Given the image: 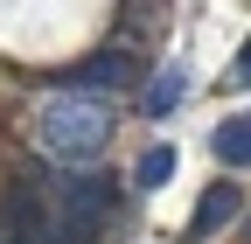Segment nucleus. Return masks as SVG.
Listing matches in <instances>:
<instances>
[{"label":"nucleus","mask_w":251,"mask_h":244,"mask_svg":"<svg viewBox=\"0 0 251 244\" xmlns=\"http://www.w3.org/2000/svg\"><path fill=\"white\" fill-rule=\"evenodd\" d=\"M105 140H112V105L98 91H56L42 105V154H56L63 168H84Z\"/></svg>","instance_id":"f257e3e1"},{"label":"nucleus","mask_w":251,"mask_h":244,"mask_svg":"<svg viewBox=\"0 0 251 244\" xmlns=\"http://www.w3.org/2000/svg\"><path fill=\"white\" fill-rule=\"evenodd\" d=\"M105 209H112V189H105L98 174L70 181L63 202H56V230H63V244H91V237L105 230Z\"/></svg>","instance_id":"f03ea898"},{"label":"nucleus","mask_w":251,"mask_h":244,"mask_svg":"<svg viewBox=\"0 0 251 244\" xmlns=\"http://www.w3.org/2000/svg\"><path fill=\"white\" fill-rule=\"evenodd\" d=\"M237 217V189H230V181H209V189L196 195V217H188V237H216V230H224Z\"/></svg>","instance_id":"7ed1b4c3"},{"label":"nucleus","mask_w":251,"mask_h":244,"mask_svg":"<svg viewBox=\"0 0 251 244\" xmlns=\"http://www.w3.org/2000/svg\"><path fill=\"white\" fill-rule=\"evenodd\" d=\"M14 244H63V230H56V217H49V202L14 195Z\"/></svg>","instance_id":"20e7f679"},{"label":"nucleus","mask_w":251,"mask_h":244,"mask_svg":"<svg viewBox=\"0 0 251 244\" xmlns=\"http://www.w3.org/2000/svg\"><path fill=\"white\" fill-rule=\"evenodd\" d=\"M126 77H133V56H126V49H105V56H91V63L77 70V91H112Z\"/></svg>","instance_id":"39448f33"},{"label":"nucleus","mask_w":251,"mask_h":244,"mask_svg":"<svg viewBox=\"0 0 251 244\" xmlns=\"http://www.w3.org/2000/svg\"><path fill=\"white\" fill-rule=\"evenodd\" d=\"M209 146H216V161H230V168H251V119H224Z\"/></svg>","instance_id":"423d86ee"},{"label":"nucleus","mask_w":251,"mask_h":244,"mask_svg":"<svg viewBox=\"0 0 251 244\" xmlns=\"http://www.w3.org/2000/svg\"><path fill=\"white\" fill-rule=\"evenodd\" d=\"M175 98H181V70H161V77L147 84V105H140V112H153V119H168V112H175Z\"/></svg>","instance_id":"0eeeda50"},{"label":"nucleus","mask_w":251,"mask_h":244,"mask_svg":"<svg viewBox=\"0 0 251 244\" xmlns=\"http://www.w3.org/2000/svg\"><path fill=\"white\" fill-rule=\"evenodd\" d=\"M168 174H175V146H153V154H140V189H161Z\"/></svg>","instance_id":"6e6552de"},{"label":"nucleus","mask_w":251,"mask_h":244,"mask_svg":"<svg viewBox=\"0 0 251 244\" xmlns=\"http://www.w3.org/2000/svg\"><path fill=\"white\" fill-rule=\"evenodd\" d=\"M230 77H237V84H251V42H244V56H237V63H230Z\"/></svg>","instance_id":"1a4fd4ad"}]
</instances>
